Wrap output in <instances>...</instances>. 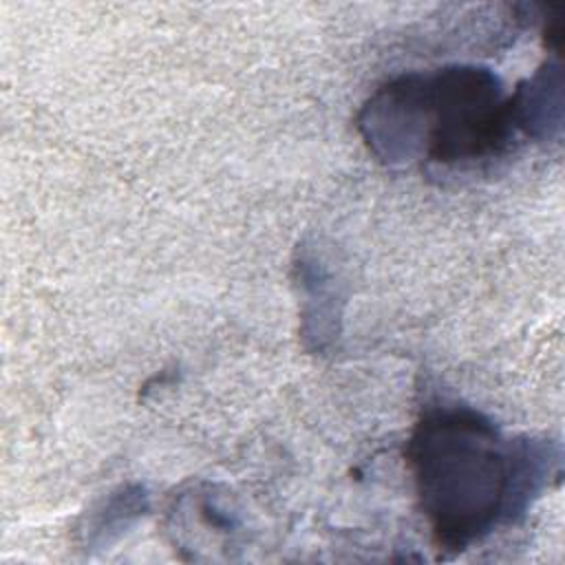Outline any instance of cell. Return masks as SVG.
Here are the masks:
<instances>
[{"instance_id":"1","label":"cell","mask_w":565,"mask_h":565,"mask_svg":"<svg viewBox=\"0 0 565 565\" xmlns=\"http://www.w3.org/2000/svg\"><path fill=\"white\" fill-rule=\"evenodd\" d=\"M406 457L435 543L448 552L523 514L556 468L550 444L503 439L488 417L459 404L426 408Z\"/></svg>"},{"instance_id":"2","label":"cell","mask_w":565,"mask_h":565,"mask_svg":"<svg viewBox=\"0 0 565 565\" xmlns=\"http://www.w3.org/2000/svg\"><path fill=\"white\" fill-rule=\"evenodd\" d=\"M358 128L386 163L472 166L503 154L519 130L512 99L494 73L446 66L386 82L362 106Z\"/></svg>"},{"instance_id":"3","label":"cell","mask_w":565,"mask_h":565,"mask_svg":"<svg viewBox=\"0 0 565 565\" xmlns=\"http://www.w3.org/2000/svg\"><path fill=\"white\" fill-rule=\"evenodd\" d=\"M143 508H146V494L141 488L121 490L99 510V514L88 532V539L97 541L99 545L108 543L110 539L119 536L121 530L128 527L139 516V512Z\"/></svg>"}]
</instances>
